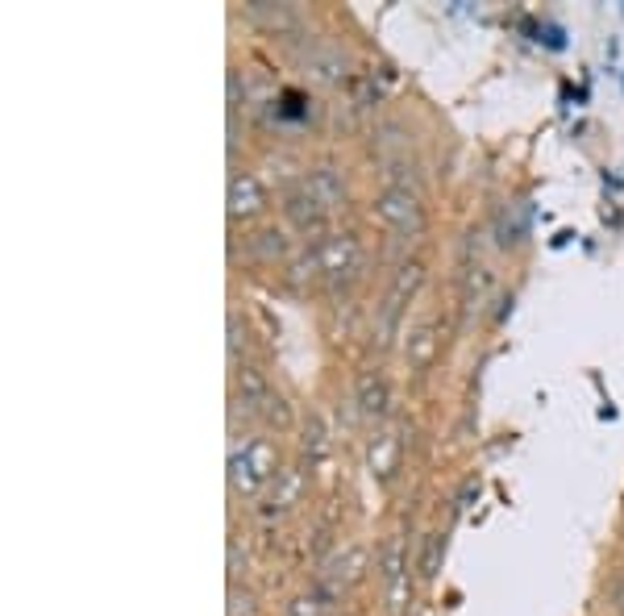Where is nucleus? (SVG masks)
I'll list each match as a JSON object with an SVG mask.
<instances>
[{
	"instance_id": "obj_10",
	"label": "nucleus",
	"mask_w": 624,
	"mask_h": 616,
	"mask_svg": "<svg viewBox=\"0 0 624 616\" xmlns=\"http://www.w3.org/2000/svg\"><path fill=\"white\" fill-rule=\"evenodd\" d=\"M283 250H287V242H283V234H279V230H262V234L250 237V255H255V259H262V262H276Z\"/></svg>"
},
{
	"instance_id": "obj_6",
	"label": "nucleus",
	"mask_w": 624,
	"mask_h": 616,
	"mask_svg": "<svg viewBox=\"0 0 624 616\" xmlns=\"http://www.w3.org/2000/svg\"><path fill=\"white\" fill-rule=\"evenodd\" d=\"M304 188L313 192L317 200H321L325 209H333V205H342V196H346V188H342V180L329 171V167H317V171H308L304 175Z\"/></svg>"
},
{
	"instance_id": "obj_5",
	"label": "nucleus",
	"mask_w": 624,
	"mask_h": 616,
	"mask_svg": "<svg viewBox=\"0 0 624 616\" xmlns=\"http://www.w3.org/2000/svg\"><path fill=\"white\" fill-rule=\"evenodd\" d=\"M262 205H267V188L258 184L255 175H250V171L233 175L230 180V213L233 217H255Z\"/></svg>"
},
{
	"instance_id": "obj_13",
	"label": "nucleus",
	"mask_w": 624,
	"mask_h": 616,
	"mask_svg": "<svg viewBox=\"0 0 624 616\" xmlns=\"http://www.w3.org/2000/svg\"><path fill=\"white\" fill-rule=\"evenodd\" d=\"M287 616H321V600L317 595H296L287 604Z\"/></svg>"
},
{
	"instance_id": "obj_9",
	"label": "nucleus",
	"mask_w": 624,
	"mask_h": 616,
	"mask_svg": "<svg viewBox=\"0 0 624 616\" xmlns=\"http://www.w3.org/2000/svg\"><path fill=\"white\" fill-rule=\"evenodd\" d=\"M363 558H367V554H363L358 545H350L346 554H338V558H333V567H329V579H333V583H354V579L363 575Z\"/></svg>"
},
{
	"instance_id": "obj_11",
	"label": "nucleus",
	"mask_w": 624,
	"mask_h": 616,
	"mask_svg": "<svg viewBox=\"0 0 624 616\" xmlns=\"http://www.w3.org/2000/svg\"><path fill=\"white\" fill-rule=\"evenodd\" d=\"M392 458H395V442L392 433H383V438H375V446H370V467L379 475H392Z\"/></svg>"
},
{
	"instance_id": "obj_2",
	"label": "nucleus",
	"mask_w": 624,
	"mask_h": 616,
	"mask_svg": "<svg viewBox=\"0 0 624 616\" xmlns=\"http://www.w3.org/2000/svg\"><path fill=\"white\" fill-rule=\"evenodd\" d=\"M279 479V458H276V446L267 438H250L233 451V463H230V483L237 496L255 500L267 483Z\"/></svg>"
},
{
	"instance_id": "obj_3",
	"label": "nucleus",
	"mask_w": 624,
	"mask_h": 616,
	"mask_svg": "<svg viewBox=\"0 0 624 616\" xmlns=\"http://www.w3.org/2000/svg\"><path fill=\"white\" fill-rule=\"evenodd\" d=\"M375 217L379 225L395 237H408V234H420L425 230V209L408 188H388L379 200H375Z\"/></svg>"
},
{
	"instance_id": "obj_12",
	"label": "nucleus",
	"mask_w": 624,
	"mask_h": 616,
	"mask_svg": "<svg viewBox=\"0 0 624 616\" xmlns=\"http://www.w3.org/2000/svg\"><path fill=\"white\" fill-rule=\"evenodd\" d=\"M433 355V325H425V330L413 333V350H408V358H413V367H420L425 358Z\"/></svg>"
},
{
	"instance_id": "obj_8",
	"label": "nucleus",
	"mask_w": 624,
	"mask_h": 616,
	"mask_svg": "<svg viewBox=\"0 0 624 616\" xmlns=\"http://www.w3.org/2000/svg\"><path fill=\"white\" fill-rule=\"evenodd\" d=\"M358 401L367 408L370 417H383L388 412V383L379 380V375H363L358 380Z\"/></svg>"
},
{
	"instance_id": "obj_7",
	"label": "nucleus",
	"mask_w": 624,
	"mask_h": 616,
	"mask_svg": "<svg viewBox=\"0 0 624 616\" xmlns=\"http://www.w3.org/2000/svg\"><path fill=\"white\" fill-rule=\"evenodd\" d=\"M383 583H388V595H392V613H400L404 604V558H400V545L388 542L383 550Z\"/></svg>"
},
{
	"instance_id": "obj_1",
	"label": "nucleus",
	"mask_w": 624,
	"mask_h": 616,
	"mask_svg": "<svg viewBox=\"0 0 624 616\" xmlns=\"http://www.w3.org/2000/svg\"><path fill=\"white\" fill-rule=\"evenodd\" d=\"M358 271H363V242L354 234L317 237L296 262V280H313L325 287L350 284V280H358Z\"/></svg>"
},
{
	"instance_id": "obj_4",
	"label": "nucleus",
	"mask_w": 624,
	"mask_h": 616,
	"mask_svg": "<svg viewBox=\"0 0 624 616\" xmlns=\"http://www.w3.org/2000/svg\"><path fill=\"white\" fill-rule=\"evenodd\" d=\"M283 213H287V221H292L296 230H304V234H317L329 209H325L321 200H317V196L301 184V188H292L287 196H283Z\"/></svg>"
}]
</instances>
